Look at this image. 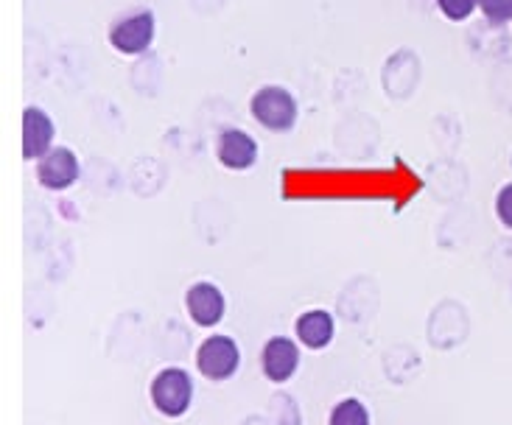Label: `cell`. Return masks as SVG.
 Returning <instances> with one entry per match:
<instances>
[{
	"instance_id": "1",
	"label": "cell",
	"mask_w": 512,
	"mask_h": 425,
	"mask_svg": "<svg viewBox=\"0 0 512 425\" xmlns=\"http://www.w3.org/2000/svg\"><path fill=\"white\" fill-rule=\"evenodd\" d=\"M250 112L252 118L263 126V129H269V132H291L294 124H297V101L291 96L286 87H275V84H269V87H261L250 101Z\"/></svg>"
},
{
	"instance_id": "2",
	"label": "cell",
	"mask_w": 512,
	"mask_h": 425,
	"mask_svg": "<svg viewBox=\"0 0 512 425\" xmlns=\"http://www.w3.org/2000/svg\"><path fill=\"white\" fill-rule=\"evenodd\" d=\"M152 403L163 417H182L194 403V381L180 367L157 372L152 381Z\"/></svg>"
},
{
	"instance_id": "3",
	"label": "cell",
	"mask_w": 512,
	"mask_h": 425,
	"mask_svg": "<svg viewBox=\"0 0 512 425\" xmlns=\"http://www.w3.org/2000/svg\"><path fill=\"white\" fill-rule=\"evenodd\" d=\"M241 364V350H238L236 339L230 336H210L202 342L199 353H196V367L208 378V381H227L238 372Z\"/></svg>"
},
{
	"instance_id": "4",
	"label": "cell",
	"mask_w": 512,
	"mask_h": 425,
	"mask_svg": "<svg viewBox=\"0 0 512 425\" xmlns=\"http://www.w3.org/2000/svg\"><path fill=\"white\" fill-rule=\"evenodd\" d=\"M154 42V14L149 9L115 20L110 28V45L118 54H146Z\"/></svg>"
},
{
	"instance_id": "5",
	"label": "cell",
	"mask_w": 512,
	"mask_h": 425,
	"mask_svg": "<svg viewBox=\"0 0 512 425\" xmlns=\"http://www.w3.org/2000/svg\"><path fill=\"white\" fill-rule=\"evenodd\" d=\"M79 177H82L79 157L65 146H56L42 160H37V179H40L42 188H48V191H65Z\"/></svg>"
},
{
	"instance_id": "6",
	"label": "cell",
	"mask_w": 512,
	"mask_h": 425,
	"mask_svg": "<svg viewBox=\"0 0 512 425\" xmlns=\"http://www.w3.org/2000/svg\"><path fill=\"white\" fill-rule=\"evenodd\" d=\"M185 308H188V314H191V319L199 328H213L227 314V300H224L222 288L216 286V283L202 280V283H194V286L188 288Z\"/></svg>"
},
{
	"instance_id": "7",
	"label": "cell",
	"mask_w": 512,
	"mask_h": 425,
	"mask_svg": "<svg viewBox=\"0 0 512 425\" xmlns=\"http://www.w3.org/2000/svg\"><path fill=\"white\" fill-rule=\"evenodd\" d=\"M263 375L272 384H286L289 378H294V372L300 367V347L291 342L289 336H272L261 356Z\"/></svg>"
},
{
	"instance_id": "8",
	"label": "cell",
	"mask_w": 512,
	"mask_h": 425,
	"mask_svg": "<svg viewBox=\"0 0 512 425\" xmlns=\"http://www.w3.org/2000/svg\"><path fill=\"white\" fill-rule=\"evenodd\" d=\"M54 135V121L48 118V112L40 107L23 110V157L26 160H42L51 151Z\"/></svg>"
},
{
	"instance_id": "9",
	"label": "cell",
	"mask_w": 512,
	"mask_h": 425,
	"mask_svg": "<svg viewBox=\"0 0 512 425\" xmlns=\"http://www.w3.org/2000/svg\"><path fill=\"white\" fill-rule=\"evenodd\" d=\"M219 163L230 171H247L258 160V143L244 129H224L216 140Z\"/></svg>"
},
{
	"instance_id": "10",
	"label": "cell",
	"mask_w": 512,
	"mask_h": 425,
	"mask_svg": "<svg viewBox=\"0 0 512 425\" xmlns=\"http://www.w3.org/2000/svg\"><path fill=\"white\" fill-rule=\"evenodd\" d=\"M294 330H297V339L305 344V347H311V350H322V347H328L333 342V316L328 311H305V314L297 316V322H294Z\"/></svg>"
},
{
	"instance_id": "11",
	"label": "cell",
	"mask_w": 512,
	"mask_h": 425,
	"mask_svg": "<svg viewBox=\"0 0 512 425\" xmlns=\"http://www.w3.org/2000/svg\"><path fill=\"white\" fill-rule=\"evenodd\" d=\"M331 425H370V412L361 400L347 398L333 406Z\"/></svg>"
},
{
	"instance_id": "12",
	"label": "cell",
	"mask_w": 512,
	"mask_h": 425,
	"mask_svg": "<svg viewBox=\"0 0 512 425\" xmlns=\"http://www.w3.org/2000/svg\"><path fill=\"white\" fill-rule=\"evenodd\" d=\"M479 9H482L490 26L512 23V0H479Z\"/></svg>"
},
{
	"instance_id": "13",
	"label": "cell",
	"mask_w": 512,
	"mask_h": 425,
	"mask_svg": "<svg viewBox=\"0 0 512 425\" xmlns=\"http://www.w3.org/2000/svg\"><path fill=\"white\" fill-rule=\"evenodd\" d=\"M437 6H440V12H443L448 20L462 23V20H468V17L476 12L479 0H437Z\"/></svg>"
},
{
	"instance_id": "14",
	"label": "cell",
	"mask_w": 512,
	"mask_h": 425,
	"mask_svg": "<svg viewBox=\"0 0 512 425\" xmlns=\"http://www.w3.org/2000/svg\"><path fill=\"white\" fill-rule=\"evenodd\" d=\"M496 216L504 227L512 230V182H507L499 193H496Z\"/></svg>"
}]
</instances>
